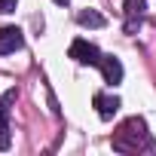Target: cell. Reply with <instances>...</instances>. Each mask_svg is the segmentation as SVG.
<instances>
[{"label": "cell", "mask_w": 156, "mask_h": 156, "mask_svg": "<svg viewBox=\"0 0 156 156\" xmlns=\"http://www.w3.org/2000/svg\"><path fill=\"white\" fill-rule=\"evenodd\" d=\"M150 132H147V126H144V119H138V116H132V119H126L122 126H119V132L113 135V150H119V153H138V150H150Z\"/></svg>", "instance_id": "cell-1"}, {"label": "cell", "mask_w": 156, "mask_h": 156, "mask_svg": "<svg viewBox=\"0 0 156 156\" xmlns=\"http://www.w3.org/2000/svg\"><path fill=\"white\" fill-rule=\"evenodd\" d=\"M70 58L80 61V64H101V52H98V46L89 43V40H83V37L70 43Z\"/></svg>", "instance_id": "cell-2"}, {"label": "cell", "mask_w": 156, "mask_h": 156, "mask_svg": "<svg viewBox=\"0 0 156 156\" xmlns=\"http://www.w3.org/2000/svg\"><path fill=\"white\" fill-rule=\"evenodd\" d=\"M22 43H25V37H22V31L19 28H0V55H9V52H16V49H22Z\"/></svg>", "instance_id": "cell-3"}, {"label": "cell", "mask_w": 156, "mask_h": 156, "mask_svg": "<svg viewBox=\"0 0 156 156\" xmlns=\"http://www.w3.org/2000/svg\"><path fill=\"white\" fill-rule=\"evenodd\" d=\"M101 73H104V83H110V86H116L119 80H122V64H119V58L116 55H101Z\"/></svg>", "instance_id": "cell-4"}, {"label": "cell", "mask_w": 156, "mask_h": 156, "mask_svg": "<svg viewBox=\"0 0 156 156\" xmlns=\"http://www.w3.org/2000/svg\"><path fill=\"white\" fill-rule=\"evenodd\" d=\"M144 9H147L144 0H126V31H129V34H135V28L141 25Z\"/></svg>", "instance_id": "cell-5"}, {"label": "cell", "mask_w": 156, "mask_h": 156, "mask_svg": "<svg viewBox=\"0 0 156 156\" xmlns=\"http://www.w3.org/2000/svg\"><path fill=\"white\" fill-rule=\"evenodd\" d=\"M95 107H98V116H101V119H113V113L119 110V98L98 92V95H95Z\"/></svg>", "instance_id": "cell-6"}, {"label": "cell", "mask_w": 156, "mask_h": 156, "mask_svg": "<svg viewBox=\"0 0 156 156\" xmlns=\"http://www.w3.org/2000/svg\"><path fill=\"white\" fill-rule=\"evenodd\" d=\"M76 22H80L83 28H104V16L95 12V9H83L80 16H76Z\"/></svg>", "instance_id": "cell-7"}, {"label": "cell", "mask_w": 156, "mask_h": 156, "mask_svg": "<svg viewBox=\"0 0 156 156\" xmlns=\"http://www.w3.org/2000/svg\"><path fill=\"white\" fill-rule=\"evenodd\" d=\"M16 98V89H9L3 98H0V126H9V101Z\"/></svg>", "instance_id": "cell-8"}, {"label": "cell", "mask_w": 156, "mask_h": 156, "mask_svg": "<svg viewBox=\"0 0 156 156\" xmlns=\"http://www.w3.org/2000/svg\"><path fill=\"white\" fill-rule=\"evenodd\" d=\"M12 138H9V126H0V150H9Z\"/></svg>", "instance_id": "cell-9"}, {"label": "cell", "mask_w": 156, "mask_h": 156, "mask_svg": "<svg viewBox=\"0 0 156 156\" xmlns=\"http://www.w3.org/2000/svg\"><path fill=\"white\" fill-rule=\"evenodd\" d=\"M16 0H0V12H3V16H9V12H16Z\"/></svg>", "instance_id": "cell-10"}, {"label": "cell", "mask_w": 156, "mask_h": 156, "mask_svg": "<svg viewBox=\"0 0 156 156\" xmlns=\"http://www.w3.org/2000/svg\"><path fill=\"white\" fill-rule=\"evenodd\" d=\"M55 3H61V6H64V3H67V0H55Z\"/></svg>", "instance_id": "cell-11"}]
</instances>
